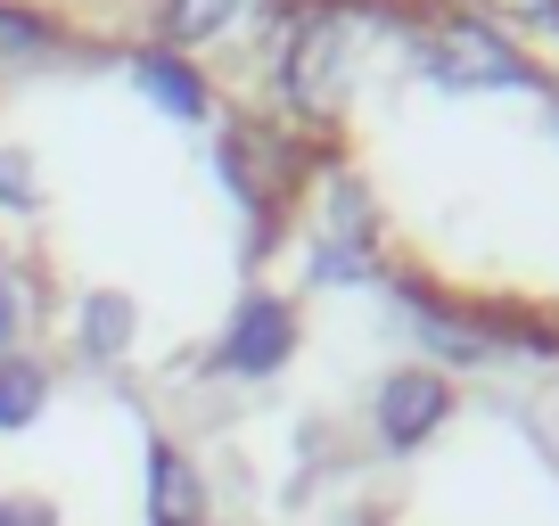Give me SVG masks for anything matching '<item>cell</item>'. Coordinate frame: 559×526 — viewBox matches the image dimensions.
Listing matches in <instances>:
<instances>
[{
  "instance_id": "obj_13",
  "label": "cell",
  "mask_w": 559,
  "mask_h": 526,
  "mask_svg": "<svg viewBox=\"0 0 559 526\" xmlns=\"http://www.w3.org/2000/svg\"><path fill=\"white\" fill-rule=\"evenodd\" d=\"M0 526H58V510L41 493H0Z\"/></svg>"
},
{
  "instance_id": "obj_12",
  "label": "cell",
  "mask_w": 559,
  "mask_h": 526,
  "mask_svg": "<svg viewBox=\"0 0 559 526\" xmlns=\"http://www.w3.org/2000/svg\"><path fill=\"white\" fill-rule=\"evenodd\" d=\"M17 330H25V288L9 272V255H0V354H17Z\"/></svg>"
},
{
  "instance_id": "obj_6",
  "label": "cell",
  "mask_w": 559,
  "mask_h": 526,
  "mask_svg": "<svg viewBox=\"0 0 559 526\" xmlns=\"http://www.w3.org/2000/svg\"><path fill=\"white\" fill-rule=\"evenodd\" d=\"M247 9H255V0H165V9H157V50L198 58L206 41H223Z\"/></svg>"
},
{
  "instance_id": "obj_10",
  "label": "cell",
  "mask_w": 559,
  "mask_h": 526,
  "mask_svg": "<svg viewBox=\"0 0 559 526\" xmlns=\"http://www.w3.org/2000/svg\"><path fill=\"white\" fill-rule=\"evenodd\" d=\"M0 214H41V165L17 141H0Z\"/></svg>"
},
{
  "instance_id": "obj_7",
  "label": "cell",
  "mask_w": 559,
  "mask_h": 526,
  "mask_svg": "<svg viewBox=\"0 0 559 526\" xmlns=\"http://www.w3.org/2000/svg\"><path fill=\"white\" fill-rule=\"evenodd\" d=\"M132 330H140V313L116 288H91V297L74 304V346H83L91 362H123V354H132Z\"/></svg>"
},
{
  "instance_id": "obj_11",
  "label": "cell",
  "mask_w": 559,
  "mask_h": 526,
  "mask_svg": "<svg viewBox=\"0 0 559 526\" xmlns=\"http://www.w3.org/2000/svg\"><path fill=\"white\" fill-rule=\"evenodd\" d=\"M469 17H486V25H535V34H559V0H477Z\"/></svg>"
},
{
  "instance_id": "obj_1",
  "label": "cell",
  "mask_w": 559,
  "mask_h": 526,
  "mask_svg": "<svg viewBox=\"0 0 559 526\" xmlns=\"http://www.w3.org/2000/svg\"><path fill=\"white\" fill-rule=\"evenodd\" d=\"M403 50H412V67L437 91H543L535 58H526L502 25L469 17V9H453V17H444V9L437 17H412L403 25Z\"/></svg>"
},
{
  "instance_id": "obj_5",
  "label": "cell",
  "mask_w": 559,
  "mask_h": 526,
  "mask_svg": "<svg viewBox=\"0 0 559 526\" xmlns=\"http://www.w3.org/2000/svg\"><path fill=\"white\" fill-rule=\"evenodd\" d=\"M148 526H206V477L174 437H148Z\"/></svg>"
},
{
  "instance_id": "obj_9",
  "label": "cell",
  "mask_w": 559,
  "mask_h": 526,
  "mask_svg": "<svg viewBox=\"0 0 559 526\" xmlns=\"http://www.w3.org/2000/svg\"><path fill=\"white\" fill-rule=\"evenodd\" d=\"M41 404H50V370H41L34 354H0V437L34 428Z\"/></svg>"
},
{
  "instance_id": "obj_2",
  "label": "cell",
  "mask_w": 559,
  "mask_h": 526,
  "mask_svg": "<svg viewBox=\"0 0 559 526\" xmlns=\"http://www.w3.org/2000/svg\"><path fill=\"white\" fill-rule=\"evenodd\" d=\"M288 354H297V304L280 288H247L214 330V370L223 379H272V370H288Z\"/></svg>"
},
{
  "instance_id": "obj_4",
  "label": "cell",
  "mask_w": 559,
  "mask_h": 526,
  "mask_svg": "<svg viewBox=\"0 0 559 526\" xmlns=\"http://www.w3.org/2000/svg\"><path fill=\"white\" fill-rule=\"evenodd\" d=\"M123 74H132L140 99L165 107L174 123H206V116H214V83H206V67H198V58H181V50H157V41H148V50L123 58Z\"/></svg>"
},
{
  "instance_id": "obj_8",
  "label": "cell",
  "mask_w": 559,
  "mask_h": 526,
  "mask_svg": "<svg viewBox=\"0 0 559 526\" xmlns=\"http://www.w3.org/2000/svg\"><path fill=\"white\" fill-rule=\"evenodd\" d=\"M67 50V25L50 9H25V0H0V74H25L41 58Z\"/></svg>"
},
{
  "instance_id": "obj_3",
  "label": "cell",
  "mask_w": 559,
  "mask_h": 526,
  "mask_svg": "<svg viewBox=\"0 0 559 526\" xmlns=\"http://www.w3.org/2000/svg\"><path fill=\"white\" fill-rule=\"evenodd\" d=\"M444 420H453V379H444V370H428V362L386 370L379 395H370V428H379L386 453H419Z\"/></svg>"
}]
</instances>
